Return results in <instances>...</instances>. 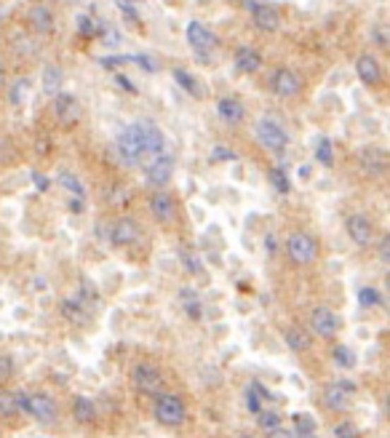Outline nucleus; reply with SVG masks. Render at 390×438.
Segmentation results:
<instances>
[{"mask_svg":"<svg viewBox=\"0 0 390 438\" xmlns=\"http://www.w3.org/2000/svg\"><path fill=\"white\" fill-rule=\"evenodd\" d=\"M54 115H57V121L61 126H75V123L81 121V115H83V107H81V102L73 97V94H57L54 97Z\"/></svg>","mask_w":390,"mask_h":438,"instance_id":"obj_13","label":"nucleus"},{"mask_svg":"<svg viewBox=\"0 0 390 438\" xmlns=\"http://www.w3.org/2000/svg\"><path fill=\"white\" fill-rule=\"evenodd\" d=\"M244 401H246V409H249L252 414H259L262 409H265V403L259 401V396L254 393V388H252V385L244 390Z\"/></svg>","mask_w":390,"mask_h":438,"instance_id":"obj_40","label":"nucleus"},{"mask_svg":"<svg viewBox=\"0 0 390 438\" xmlns=\"http://www.w3.org/2000/svg\"><path fill=\"white\" fill-rule=\"evenodd\" d=\"M316 160L321 166H334V145L329 136H321L316 145Z\"/></svg>","mask_w":390,"mask_h":438,"instance_id":"obj_32","label":"nucleus"},{"mask_svg":"<svg viewBox=\"0 0 390 438\" xmlns=\"http://www.w3.org/2000/svg\"><path fill=\"white\" fill-rule=\"evenodd\" d=\"M126 61H134V57H105V59H99V64L107 67V70H115V67H121Z\"/></svg>","mask_w":390,"mask_h":438,"instance_id":"obj_43","label":"nucleus"},{"mask_svg":"<svg viewBox=\"0 0 390 438\" xmlns=\"http://www.w3.org/2000/svg\"><path fill=\"white\" fill-rule=\"evenodd\" d=\"M241 438H252V436H241Z\"/></svg>","mask_w":390,"mask_h":438,"instance_id":"obj_55","label":"nucleus"},{"mask_svg":"<svg viewBox=\"0 0 390 438\" xmlns=\"http://www.w3.org/2000/svg\"><path fill=\"white\" fill-rule=\"evenodd\" d=\"M358 304H361L364 310L379 307V304H382V294H379L377 286H361V289H358Z\"/></svg>","mask_w":390,"mask_h":438,"instance_id":"obj_30","label":"nucleus"},{"mask_svg":"<svg viewBox=\"0 0 390 438\" xmlns=\"http://www.w3.org/2000/svg\"><path fill=\"white\" fill-rule=\"evenodd\" d=\"M254 136L256 142L265 147V150H270V153H283L286 145H289V136L280 129V123L270 121V118H259L254 123Z\"/></svg>","mask_w":390,"mask_h":438,"instance_id":"obj_6","label":"nucleus"},{"mask_svg":"<svg viewBox=\"0 0 390 438\" xmlns=\"http://www.w3.org/2000/svg\"><path fill=\"white\" fill-rule=\"evenodd\" d=\"M27 19H30V25H32V30H35L37 35H51L54 32V13H51L49 6H43V3L30 6Z\"/></svg>","mask_w":390,"mask_h":438,"instance_id":"obj_20","label":"nucleus"},{"mask_svg":"<svg viewBox=\"0 0 390 438\" xmlns=\"http://www.w3.org/2000/svg\"><path fill=\"white\" fill-rule=\"evenodd\" d=\"M270 88L280 99H292L302 91V78L294 73L292 67H276L270 75Z\"/></svg>","mask_w":390,"mask_h":438,"instance_id":"obj_8","label":"nucleus"},{"mask_svg":"<svg viewBox=\"0 0 390 438\" xmlns=\"http://www.w3.org/2000/svg\"><path fill=\"white\" fill-rule=\"evenodd\" d=\"M187 43H190V49L201 57V59H208L214 49H217V35L208 30L206 25H201V22H190L187 25Z\"/></svg>","mask_w":390,"mask_h":438,"instance_id":"obj_9","label":"nucleus"},{"mask_svg":"<svg viewBox=\"0 0 390 438\" xmlns=\"http://www.w3.org/2000/svg\"><path fill=\"white\" fill-rule=\"evenodd\" d=\"M19 414V401H16V390L0 388V417H13Z\"/></svg>","mask_w":390,"mask_h":438,"instance_id":"obj_31","label":"nucleus"},{"mask_svg":"<svg viewBox=\"0 0 390 438\" xmlns=\"http://www.w3.org/2000/svg\"><path fill=\"white\" fill-rule=\"evenodd\" d=\"M310 328L321 340H331L340 331V316L331 307H316L313 316H310Z\"/></svg>","mask_w":390,"mask_h":438,"instance_id":"obj_12","label":"nucleus"},{"mask_svg":"<svg viewBox=\"0 0 390 438\" xmlns=\"http://www.w3.org/2000/svg\"><path fill=\"white\" fill-rule=\"evenodd\" d=\"M230 160H238V153H232L230 147L217 145L211 150V163H230Z\"/></svg>","mask_w":390,"mask_h":438,"instance_id":"obj_39","label":"nucleus"},{"mask_svg":"<svg viewBox=\"0 0 390 438\" xmlns=\"http://www.w3.org/2000/svg\"><path fill=\"white\" fill-rule=\"evenodd\" d=\"M115 83L121 85L123 91H129V94H136V85L131 83V81H129V78H126V75H121V73H115Z\"/></svg>","mask_w":390,"mask_h":438,"instance_id":"obj_46","label":"nucleus"},{"mask_svg":"<svg viewBox=\"0 0 390 438\" xmlns=\"http://www.w3.org/2000/svg\"><path fill=\"white\" fill-rule=\"evenodd\" d=\"M184 313L193 318V321H201L203 318V304L198 302V300H190V302L184 304Z\"/></svg>","mask_w":390,"mask_h":438,"instance_id":"obj_44","label":"nucleus"},{"mask_svg":"<svg viewBox=\"0 0 390 438\" xmlns=\"http://www.w3.org/2000/svg\"><path fill=\"white\" fill-rule=\"evenodd\" d=\"M385 412H388V417H390V393H388V398H385Z\"/></svg>","mask_w":390,"mask_h":438,"instance_id":"obj_52","label":"nucleus"},{"mask_svg":"<svg viewBox=\"0 0 390 438\" xmlns=\"http://www.w3.org/2000/svg\"><path fill=\"white\" fill-rule=\"evenodd\" d=\"M32 182H35V187L40 190V193H46L49 190V177H43V174H32Z\"/></svg>","mask_w":390,"mask_h":438,"instance_id":"obj_47","label":"nucleus"},{"mask_svg":"<svg viewBox=\"0 0 390 438\" xmlns=\"http://www.w3.org/2000/svg\"><path fill=\"white\" fill-rule=\"evenodd\" d=\"M153 417L158 420L163 427H179L184 425L187 420V406L179 396L174 393H160L155 398V406H153Z\"/></svg>","mask_w":390,"mask_h":438,"instance_id":"obj_4","label":"nucleus"},{"mask_svg":"<svg viewBox=\"0 0 390 438\" xmlns=\"http://www.w3.org/2000/svg\"><path fill=\"white\" fill-rule=\"evenodd\" d=\"M59 184L64 187V190H70L73 198H85V190H83V184H81V179H78L75 174H70V171H61Z\"/></svg>","mask_w":390,"mask_h":438,"instance_id":"obj_34","label":"nucleus"},{"mask_svg":"<svg viewBox=\"0 0 390 438\" xmlns=\"http://www.w3.org/2000/svg\"><path fill=\"white\" fill-rule=\"evenodd\" d=\"M102 30H105V27L99 25L94 16H88V13H81V16H78V32L83 37H94L97 32H102Z\"/></svg>","mask_w":390,"mask_h":438,"instance_id":"obj_35","label":"nucleus"},{"mask_svg":"<svg viewBox=\"0 0 390 438\" xmlns=\"http://www.w3.org/2000/svg\"><path fill=\"white\" fill-rule=\"evenodd\" d=\"M361 166H364L369 174H382L385 166H388V158H385L379 150H364V153H361Z\"/></svg>","mask_w":390,"mask_h":438,"instance_id":"obj_26","label":"nucleus"},{"mask_svg":"<svg viewBox=\"0 0 390 438\" xmlns=\"http://www.w3.org/2000/svg\"><path fill=\"white\" fill-rule=\"evenodd\" d=\"M134 64H139L142 70H147V73H158L160 64L158 61H153V57H147V54H139V57H134Z\"/></svg>","mask_w":390,"mask_h":438,"instance_id":"obj_42","label":"nucleus"},{"mask_svg":"<svg viewBox=\"0 0 390 438\" xmlns=\"http://www.w3.org/2000/svg\"><path fill=\"white\" fill-rule=\"evenodd\" d=\"M115 3H118V8H121V11H131V8H136V6H139V3H145V0H115Z\"/></svg>","mask_w":390,"mask_h":438,"instance_id":"obj_48","label":"nucleus"},{"mask_svg":"<svg viewBox=\"0 0 390 438\" xmlns=\"http://www.w3.org/2000/svg\"><path fill=\"white\" fill-rule=\"evenodd\" d=\"M331 433H334V438H361V430H358V425H353L350 420H342V422H337Z\"/></svg>","mask_w":390,"mask_h":438,"instance_id":"obj_38","label":"nucleus"},{"mask_svg":"<svg viewBox=\"0 0 390 438\" xmlns=\"http://www.w3.org/2000/svg\"><path fill=\"white\" fill-rule=\"evenodd\" d=\"M268 438H297V433H294V430H286V427H278V430L268 433Z\"/></svg>","mask_w":390,"mask_h":438,"instance_id":"obj_49","label":"nucleus"},{"mask_svg":"<svg viewBox=\"0 0 390 438\" xmlns=\"http://www.w3.org/2000/svg\"><path fill=\"white\" fill-rule=\"evenodd\" d=\"M283 342L292 353H307L310 350V334L302 326H289L283 328Z\"/></svg>","mask_w":390,"mask_h":438,"instance_id":"obj_22","label":"nucleus"},{"mask_svg":"<svg viewBox=\"0 0 390 438\" xmlns=\"http://www.w3.org/2000/svg\"><path fill=\"white\" fill-rule=\"evenodd\" d=\"M150 214L158 219L160 225H171L177 219V201L166 190H155L150 198Z\"/></svg>","mask_w":390,"mask_h":438,"instance_id":"obj_15","label":"nucleus"},{"mask_svg":"<svg viewBox=\"0 0 390 438\" xmlns=\"http://www.w3.org/2000/svg\"><path fill=\"white\" fill-rule=\"evenodd\" d=\"M174 81H177V85H179V88H184L190 97H195V99L203 97V88H201V83H198V81H195V78L187 73V70H182V67H177V70H174Z\"/></svg>","mask_w":390,"mask_h":438,"instance_id":"obj_25","label":"nucleus"},{"mask_svg":"<svg viewBox=\"0 0 390 438\" xmlns=\"http://www.w3.org/2000/svg\"><path fill=\"white\" fill-rule=\"evenodd\" d=\"M331 355H334V361H337L342 369H353V366L358 364V358H355V353L348 345H337V348L331 350Z\"/></svg>","mask_w":390,"mask_h":438,"instance_id":"obj_36","label":"nucleus"},{"mask_svg":"<svg viewBox=\"0 0 390 438\" xmlns=\"http://www.w3.org/2000/svg\"><path fill=\"white\" fill-rule=\"evenodd\" d=\"M13 374H16V361H13L11 355L0 353V385L11 382Z\"/></svg>","mask_w":390,"mask_h":438,"instance_id":"obj_37","label":"nucleus"},{"mask_svg":"<svg viewBox=\"0 0 390 438\" xmlns=\"http://www.w3.org/2000/svg\"><path fill=\"white\" fill-rule=\"evenodd\" d=\"M345 230L350 235V241L355 246H361V249L372 244V238H374V227H372L369 217H364V214H350L345 219Z\"/></svg>","mask_w":390,"mask_h":438,"instance_id":"obj_14","label":"nucleus"},{"mask_svg":"<svg viewBox=\"0 0 390 438\" xmlns=\"http://www.w3.org/2000/svg\"><path fill=\"white\" fill-rule=\"evenodd\" d=\"M355 73H358V81L364 85H379L382 83V67L379 61L372 57V54H361L355 59Z\"/></svg>","mask_w":390,"mask_h":438,"instance_id":"obj_17","label":"nucleus"},{"mask_svg":"<svg viewBox=\"0 0 390 438\" xmlns=\"http://www.w3.org/2000/svg\"><path fill=\"white\" fill-rule=\"evenodd\" d=\"M182 262H184V270L193 273V276H198V273L203 270V262H201L195 254H190V251H182Z\"/></svg>","mask_w":390,"mask_h":438,"instance_id":"obj_41","label":"nucleus"},{"mask_svg":"<svg viewBox=\"0 0 390 438\" xmlns=\"http://www.w3.org/2000/svg\"><path fill=\"white\" fill-rule=\"evenodd\" d=\"M174 155L171 153H160V155H155V158H150L142 166L145 169V177H147V184L150 187H163V184H169V179L174 177Z\"/></svg>","mask_w":390,"mask_h":438,"instance_id":"obj_7","label":"nucleus"},{"mask_svg":"<svg viewBox=\"0 0 390 438\" xmlns=\"http://www.w3.org/2000/svg\"><path fill=\"white\" fill-rule=\"evenodd\" d=\"M131 385L145 396H155L158 398L163 393V372L155 364H134L131 366Z\"/></svg>","mask_w":390,"mask_h":438,"instance_id":"obj_5","label":"nucleus"},{"mask_svg":"<svg viewBox=\"0 0 390 438\" xmlns=\"http://www.w3.org/2000/svg\"><path fill=\"white\" fill-rule=\"evenodd\" d=\"M377 254H379V259L385 262V265H390V235H385L382 241L377 244Z\"/></svg>","mask_w":390,"mask_h":438,"instance_id":"obj_45","label":"nucleus"},{"mask_svg":"<svg viewBox=\"0 0 390 438\" xmlns=\"http://www.w3.org/2000/svg\"><path fill=\"white\" fill-rule=\"evenodd\" d=\"M8 155H11V153H8V145H6V139H0V163L8 158Z\"/></svg>","mask_w":390,"mask_h":438,"instance_id":"obj_50","label":"nucleus"},{"mask_svg":"<svg viewBox=\"0 0 390 438\" xmlns=\"http://www.w3.org/2000/svg\"><path fill=\"white\" fill-rule=\"evenodd\" d=\"M217 115L222 118V123L228 126H238L246 118V107L235 97H220L217 99Z\"/></svg>","mask_w":390,"mask_h":438,"instance_id":"obj_19","label":"nucleus"},{"mask_svg":"<svg viewBox=\"0 0 390 438\" xmlns=\"http://www.w3.org/2000/svg\"><path fill=\"white\" fill-rule=\"evenodd\" d=\"M316 427H318V422L310 417V414H305V412H297L294 414V433H297V438L300 436H316Z\"/></svg>","mask_w":390,"mask_h":438,"instance_id":"obj_29","label":"nucleus"},{"mask_svg":"<svg viewBox=\"0 0 390 438\" xmlns=\"http://www.w3.org/2000/svg\"><path fill=\"white\" fill-rule=\"evenodd\" d=\"M6 85V64H3V59H0V88Z\"/></svg>","mask_w":390,"mask_h":438,"instance_id":"obj_51","label":"nucleus"},{"mask_svg":"<svg viewBox=\"0 0 390 438\" xmlns=\"http://www.w3.org/2000/svg\"><path fill=\"white\" fill-rule=\"evenodd\" d=\"M40 81H43V94H49V97H57L61 94V83H64V73H61V67L57 64H46L43 67V75H40Z\"/></svg>","mask_w":390,"mask_h":438,"instance_id":"obj_23","label":"nucleus"},{"mask_svg":"<svg viewBox=\"0 0 390 438\" xmlns=\"http://www.w3.org/2000/svg\"><path fill=\"white\" fill-rule=\"evenodd\" d=\"M27 97H30V78H16L8 88V102H11L13 107H19V105H25Z\"/></svg>","mask_w":390,"mask_h":438,"instance_id":"obj_28","label":"nucleus"},{"mask_svg":"<svg viewBox=\"0 0 390 438\" xmlns=\"http://www.w3.org/2000/svg\"><path fill=\"white\" fill-rule=\"evenodd\" d=\"M59 313L70 324H75V326H83V324H88V318H91V307L81 297H67V300H61Z\"/></svg>","mask_w":390,"mask_h":438,"instance_id":"obj_18","label":"nucleus"},{"mask_svg":"<svg viewBox=\"0 0 390 438\" xmlns=\"http://www.w3.org/2000/svg\"><path fill=\"white\" fill-rule=\"evenodd\" d=\"M268 179H270V184L276 187V193H280V195H289V193H292V179H289L286 169H280V166H273V169L268 171Z\"/></svg>","mask_w":390,"mask_h":438,"instance_id":"obj_27","label":"nucleus"},{"mask_svg":"<svg viewBox=\"0 0 390 438\" xmlns=\"http://www.w3.org/2000/svg\"><path fill=\"white\" fill-rule=\"evenodd\" d=\"M115 147H118V155L126 166H145L147 163V145H145V129H142V121L129 123L123 129L118 139H115Z\"/></svg>","mask_w":390,"mask_h":438,"instance_id":"obj_1","label":"nucleus"},{"mask_svg":"<svg viewBox=\"0 0 390 438\" xmlns=\"http://www.w3.org/2000/svg\"><path fill=\"white\" fill-rule=\"evenodd\" d=\"M136 238H139V225H136V219L131 217H121L112 222L110 227V244L112 246H131L136 244Z\"/></svg>","mask_w":390,"mask_h":438,"instance_id":"obj_16","label":"nucleus"},{"mask_svg":"<svg viewBox=\"0 0 390 438\" xmlns=\"http://www.w3.org/2000/svg\"><path fill=\"white\" fill-rule=\"evenodd\" d=\"M235 67L241 70L244 75H254L262 70V54L252 46H241L235 51Z\"/></svg>","mask_w":390,"mask_h":438,"instance_id":"obj_21","label":"nucleus"},{"mask_svg":"<svg viewBox=\"0 0 390 438\" xmlns=\"http://www.w3.org/2000/svg\"><path fill=\"white\" fill-rule=\"evenodd\" d=\"M16 401H19V412L30 414L32 420L51 425L57 422V403L46 393H30V390H16Z\"/></svg>","mask_w":390,"mask_h":438,"instance_id":"obj_2","label":"nucleus"},{"mask_svg":"<svg viewBox=\"0 0 390 438\" xmlns=\"http://www.w3.org/2000/svg\"><path fill=\"white\" fill-rule=\"evenodd\" d=\"M256 425L262 427L265 433H273V430L280 427V414L273 412V409H262V412L256 414Z\"/></svg>","mask_w":390,"mask_h":438,"instance_id":"obj_33","label":"nucleus"},{"mask_svg":"<svg viewBox=\"0 0 390 438\" xmlns=\"http://www.w3.org/2000/svg\"><path fill=\"white\" fill-rule=\"evenodd\" d=\"M385 289H388V294H390V273L385 276Z\"/></svg>","mask_w":390,"mask_h":438,"instance_id":"obj_53","label":"nucleus"},{"mask_svg":"<svg viewBox=\"0 0 390 438\" xmlns=\"http://www.w3.org/2000/svg\"><path fill=\"white\" fill-rule=\"evenodd\" d=\"M286 256L297 268H310L318 259V241L305 230H294L286 235Z\"/></svg>","mask_w":390,"mask_h":438,"instance_id":"obj_3","label":"nucleus"},{"mask_svg":"<svg viewBox=\"0 0 390 438\" xmlns=\"http://www.w3.org/2000/svg\"><path fill=\"white\" fill-rule=\"evenodd\" d=\"M355 385L348 382V379H337V382H329L324 388V406H329L331 412H345L350 401H353Z\"/></svg>","mask_w":390,"mask_h":438,"instance_id":"obj_10","label":"nucleus"},{"mask_svg":"<svg viewBox=\"0 0 390 438\" xmlns=\"http://www.w3.org/2000/svg\"><path fill=\"white\" fill-rule=\"evenodd\" d=\"M244 8L252 13V19H254L256 30H262V32H276L280 27V16L278 11L268 6V3H256V0H244Z\"/></svg>","mask_w":390,"mask_h":438,"instance_id":"obj_11","label":"nucleus"},{"mask_svg":"<svg viewBox=\"0 0 390 438\" xmlns=\"http://www.w3.org/2000/svg\"><path fill=\"white\" fill-rule=\"evenodd\" d=\"M388 318H390V307H388Z\"/></svg>","mask_w":390,"mask_h":438,"instance_id":"obj_54","label":"nucleus"},{"mask_svg":"<svg viewBox=\"0 0 390 438\" xmlns=\"http://www.w3.org/2000/svg\"><path fill=\"white\" fill-rule=\"evenodd\" d=\"M73 417L81 425L97 422V403L91 401V398H85V396H78L73 401Z\"/></svg>","mask_w":390,"mask_h":438,"instance_id":"obj_24","label":"nucleus"}]
</instances>
